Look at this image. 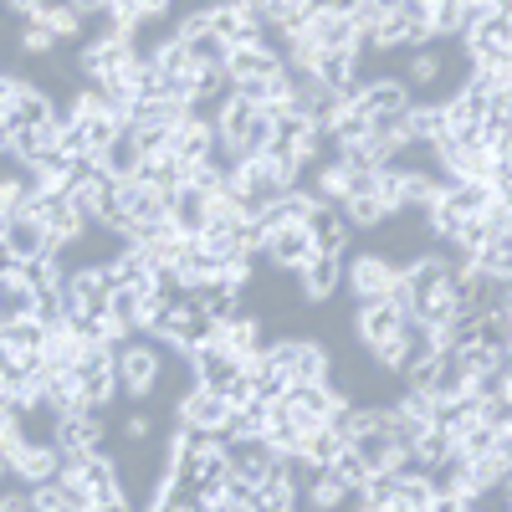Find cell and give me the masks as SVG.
I'll return each mask as SVG.
<instances>
[{
  "label": "cell",
  "instance_id": "6da1fadb",
  "mask_svg": "<svg viewBox=\"0 0 512 512\" xmlns=\"http://www.w3.org/2000/svg\"><path fill=\"white\" fill-rule=\"evenodd\" d=\"M139 41L134 36H88L82 41V52H77V72L82 82H93V88H118V82H128V72L139 67Z\"/></svg>",
  "mask_w": 512,
  "mask_h": 512
},
{
  "label": "cell",
  "instance_id": "7a4b0ae2",
  "mask_svg": "<svg viewBox=\"0 0 512 512\" xmlns=\"http://www.w3.org/2000/svg\"><path fill=\"white\" fill-rule=\"evenodd\" d=\"M344 287H349V297H354V308L390 303V292L400 287V267H395L384 251H359V256H344Z\"/></svg>",
  "mask_w": 512,
  "mask_h": 512
},
{
  "label": "cell",
  "instance_id": "3957f363",
  "mask_svg": "<svg viewBox=\"0 0 512 512\" xmlns=\"http://www.w3.org/2000/svg\"><path fill=\"white\" fill-rule=\"evenodd\" d=\"M164 344L159 338H128V344L118 349V379H123V395L128 400H149L159 390V379H164Z\"/></svg>",
  "mask_w": 512,
  "mask_h": 512
},
{
  "label": "cell",
  "instance_id": "277c9868",
  "mask_svg": "<svg viewBox=\"0 0 512 512\" xmlns=\"http://www.w3.org/2000/svg\"><path fill=\"white\" fill-rule=\"evenodd\" d=\"M267 354H272V364H282L292 374V384H323V379H333V354L318 344V338L287 333V338H277V344H267Z\"/></svg>",
  "mask_w": 512,
  "mask_h": 512
},
{
  "label": "cell",
  "instance_id": "5b68a950",
  "mask_svg": "<svg viewBox=\"0 0 512 512\" xmlns=\"http://www.w3.org/2000/svg\"><path fill=\"white\" fill-rule=\"evenodd\" d=\"M0 256H6V262H41V256H62V246L52 241L47 221H41L36 210H21V216H6Z\"/></svg>",
  "mask_w": 512,
  "mask_h": 512
},
{
  "label": "cell",
  "instance_id": "8992f818",
  "mask_svg": "<svg viewBox=\"0 0 512 512\" xmlns=\"http://www.w3.org/2000/svg\"><path fill=\"white\" fill-rule=\"evenodd\" d=\"M57 123V103L47 98V88L26 82L21 72H6V128H52Z\"/></svg>",
  "mask_w": 512,
  "mask_h": 512
},
{
  "label": "cell",
  "instance_id": "52a82bcc",
  "mask_svg": "<svg viewBox=\"0 0 512 512\" xmlns=\"http://www.w3.org/2000/svg\"><path fill=\"white\" fill-rule=\"evenodd\" d=\"M231 400L216 395V390H205V384H190V390L180 395L175 405V420L180 425H195V431H210V436H226V425H231Z\"/></svg>",
  "mask_w": 512,
  "mask_h": 512
},
{
  "label": "cell",
  "instance_id": "ba28073f",
  "mask_svg": "<svg viewBox=\"0 0 512 512\" xmlns=\"http://www.w3.org/2000/svg\"><path fill=\"white\" fill-rule=\"evenodd\" d=\"M292 282H297V297H303V303H328V297L344 287V256L318 251L308 267L292 272Z\"/></svg>",
  "mask_w": 512,
  "mask_h": 512
},
{
  "label": "cell",
  "instance_id": "9c48e42d",
  "mask_svg": "<svg viewBox=\"0 0 512 512\" xmlns=\"http://www.w3.org/2000/svg\"><path fill=\"white\" fill-rule=\"evenodd\" d=\"M175 154L185 159V164H210L221 154V134H216V118L210 113H190L180 128H175Z\"/></svg>",
  "mask_w": 512,
  "mask_h": 512
},
{
  "label": "cell",
  "instance_id": "30bf717a",
  "mask_svg": "<svg viewBox=\"0 0 512 512\" xmlns=\"http://www.w3.org/2000/svg\"><path fill=\"white\" fill-rule=\"evenodd\" d=\"M405 318H410V308H400V303L354 308V344H359V349H374V344H384V338H395V333L405 328Z\"/></svg>",
  "mask_w": 512,
  "mask_h": 512
},
{
  "label": "cell",
  "instance_id": "8fae6325",
  "mask_svg": "<svg viewBox=\"0 0 512 512\" xmlns=\"http://www.w3.org/2000/svg\"><path fill=\"white\" fill-rule=\"evenodd\" d=\"M262 256H267L277 272H297V267H308L313 256H318V241H313L308 226H282V231H272V241H267Z\"/></svg>",
  "mask_w": 512,
  "mask_h": 512
},
{
  "label": "cell",
  "instance_id": "7c38bea8",
  "mask_svg": "<svg viewBox=\"0 0 512 512\" xmlns=\"http://www.w3.org/2000/svg\"><path fill=\"white\" fill-rule=\"evenodd\" d=\"M226 72H231V88H236V82H246V77H277V72H287V57H282L277 41H262V47H231Z\"/></svg>",
  "mask_w": 512,
  "mask_h": 512
},
{
  "label": "cell",
  "instance_id": "4fadbf2b",
  "mask_svg": "<svg viewBox=\"0 0 512 512\" xmlns=\"http://www.w3.org/2000/svg\"><path fill=\"white\" fill-rule=\"evenodd\" d=\"M52 441H57L62 451H103V420H98V410H72V415H57Z\"/></svg>",
  "mask_w": 512,
  "mask_h": 512
},
{
  "label": "cell",
  "instance_id": "5bb4252c",
  "mask_svg": "<svg viewBox=\"0 0 512 512\" xmlns=\"http://www.w3.org/2000/svg\"><path fill=\"white\" fill-rule=\"evenodd\" d=\"M169 221H175V231H180V236L200 241V236H205V226H210V195H205V190H195V185H180L175 195H169Z\"/></svg>",
  "mask_w": 512,
  "mask_h": 512
},
{
  "label": "cell",
  "instance_id": "9a60e30c",
  "mask_svg": "<svg viewBox=\"0 0 512 512\" xmlns=\"http://www.w3.org/2000/svg\"><path fill=\"white\" fill-rule=\"evenodd\" d=\"M359 108L374 118V113H395V108H415V88L405 77H364L359 88Z\"/></svg>",
  "mask_w": 512,
  "mask_h": 512
},
{
  "label": "cell",
  "instance_id": "2e32d148",
  "mask_svg": "<svg viewBox=\"0 0 512 512\" xmlns=\"http://www.w3.org/2000/svg\"><path fill=\"white\" fill-rule=\"evenodd\" d=\"M313 36H318L323 52H359V47H364V36H359L354 16L338 11V6H328V11L313 16Z\"/></svg>",
  "mask_w": 512,
  "mask_h": 512
},
{
  "label": "cell",
  "instance_id": "e0dca14e",
  "mask_svg": "<svg viewBox=\"0 0 512 512\" xmlns=\"http://www.w3.org/2000/svg\"><path fill=\"white\" fill-rule=\"evenodd\" d=\"M303 507L308 512H338V507H354V492L333 466H318V472L308 477V487H303Z\"/></svg>",
  "mask_w": 512,
  "mask_h": 512
},
{
  "label": "cell",
  "instance_id": "ac0fdd59",
  "mask_svg": "<svg viewBox=\"0 0 512 512\" xmlns=\"http://www.w3.org/2000/svg\"><path fill=\"white\" fill-rule=\"evenodd\" d=\"M216 338L241 359V364H251L256 354H267V333H262V323L256 318H246V313H236L231 323H216Z\"/></svg>",
  "mask_w": 512,
  "mask_h": 512
},
{
  "label": "cell",
  "instance_id": "d6986e66",
  "mask_svg": "<svg viewBox=\"0 0 512 512\" xmlns=\"http://www.w3.org/2000/svg\"><path fill=\"white\" fill-rule=\"evenodd\" d=\"M308 231H313L318 251H328V256H349L354 226L344 221V210H338V205H318V216L308 221Z\"/></svg>",
  "mask_w": 512,
  "mask_h": 512
},
{
  "label": "cell",
  "instance_id": "ffe728a7",
  "mask_svg": "<svg viewBox=\"0 0 512 512\" xmlns=\"http://www.w3.org/2000/svg\"><path fill=\"white\" fill-rule=\"evenodd\" d=\"M456 313H461V292H456V282L431 287V292H420V297H415V318H420V323H431L436 333H446V328L456 323Z\"/></svg>",
  "mask_w": 512,
  "mask_h": 512
},
{
  "label": "cell",
  "instance_id": "44dd1931",
  "mask_svg": "<svg viewBox=\"0 0 512 512\" xmlns=\"http://www.w3.org/2000/svg\"><path fill=\"white\" fill-rule=\"evenodd\" d=\"M82 374V405L88 410H108L118 395H123V379H118V364H93V369H77Z\"/></svg>",
  "mask_w": 512,
  "mask_h": 512
},
{
  "label": "cell",
  "instance_id": "7402d4cb",
  "mask_svg": "<svg viewBox=\"0 0 512 512\" xmlns=\"http://www.w3.org/2000/svg\"><path fill=\"white\" fill-rule=\"evenodd\" d=\"M272 410H277V405H267V400H246V405H236V410H231V425H226V436H231V441H267V431H272Z\"/></svg>",
  "mask_w": 512,
  "mask_h": 512
},
{
  "label": "cell",
  "instance_id": "603a6c76",
  "mask_svg": "<svg viewBox=\"0 0 512 512\" xmlns=\"http://www.w3.org/2000/svg\"><path fill=\"white\" fill-rule=\"evenodd\" d=\"M139 180H144V185H154L159 195H175V190L185 185V159H180L175 149L149 154V159L139 164Z\"/></svg>",
  "mask_w": 512,
  "mask_h": 512
},
{
  "label": "cell",
  "instance_id": "cb8c5ba5",
  "mask_svg": "<svg viewBox=\"0 0 512 512\" xmlns=\"http://www.w3.org/2000/svg\"><path fill=\"white\" fill-rule=\"evenodd\" d=\"M262 113V108H251L246 98H226L221 108H216V134H221V149H236L241 139H246V128H251V118Z\"/></svg>",
  "mask_w": 512,
  "mask_h": 512
},
{
  "label": "cell",
  "instance_id": "d4e9b609",
  "mask_svg": "<svg viewBox=\"0 0 512 512\" xmlns=\"http://www.w3.org/2000/svg\"><path fill=\"white\" fill-rule=\"evenodd\" d=\"M400 338H405V359H410V369H420V364H431V359L441 354V333H436L431 323H420L415 313L405 318Z\"/></svg>",
  "mask_w": 512,
  "mask_h": 512
},
{
  "label": "cell",
  "instance_id": "484cf974",
  "mask_svg": "<svg viewBox=\"0 0 512 512\" xmlns=\"http://www.w3.org/2000/svg\"><path fill=\"white\" fill-rule=\"evenodd\" d=\"M441 200H446L451 210H461V216H487V210L497 205V190L482 185V180H456Z\"/></svg>",
  "mask_w": 512,
  "mask_h": 512
},
{
  "label": "cell",
  "instance_id": "4316f807",
  "mask_svg": "<svg viewBox=\"0 0 512 512\" xmlns=\"http://www.w3.org/2000/svg\"><path fill=\"white\" fill-rule=\"evenodd\" d=\"M338 210H344V221H349L354 231H379L384 221H395V210L384 205L379 195H354V200H344Z\"/></svg>",
  "mask_w": 512,
  "mask_h": 512
},
{
  "label": "cell",
  "instance_id": "83f0119b",
  "mask_svg": "<svg viewBox=\"0 0 512 512\" xmlns=\"http://www.w3.org/2000/svg\"><path fill=\"white\" fill-rule=\"evenodd\" d=\"M477 272H487L492 282L512 287V231L492 236V241H487V246L477 251Z\"/></svg>",
  "mask_w": 512,
  "mask_h": 512
},
{
  "label": "cell",
  "instance_id": "f1b7e54d",
  "mask_svg": "<svg viewBox=\"0 0 512 512\" xmlns=\"http://www.w3.org/2000/svg\"><path fill=\"white\" fill-rule=\"evenodd\" d=\"M57 47H62V36H57L47 21H36V16L21 21V31H16V52H21V57H52Z\"/></svg>",
  "mask_w": 512,
  "mask_h": 512
},
{
  "label": "cell",
  "instance_id": "f546056e",
  "mask_svg": "<svg viewBox=\"0 0 512 512\" xmlns=\"http://www.w3.org/2000/svg\"><path fill=\"white\" fill-rule=\"evenodd\" d=\"M344 446H349V441L338 436L333 425H318V431H303V446H297V451H303L313 466H333L338 456H344Z\"/></svg>",
  "mask_w": 512,
  "mask_h": 512
},
{
  "label": "cell",
  "instance_id": "4dcf8cb0",
  "mask_svg": "<svg viewBox=\"0 0 512 512\" xmlns=\"http://www.w3.org/2000/svg\"><path fill=\"white\" fill-rule=\"evenodd\" d=\"M441 72H446V57L441 52H410V62H405V82L410 88H431V82H441Z\"/></svg>",
  "mask_w": 512,
  "mask_h": 512
},
{
  "label": "cell",
  "instance_id": "1f68e13d",
  "mask_svg": "<svg viewBox=\"0 0 512 512\" xmlns=\"http://www.w3.org/2000/svg\"><path fill=\"white\" fill-rule=\"evenodd\" d=\"M333 472L349 482V492H364V487L374 482V466H369V461L359 456V446H344V456L333 461Z\"/></svg>",
  "mask_w": 512,
  "mask_h": 512
},
{
  "label": "cell",
  "instance_id": "d6a6232c",
  "mask_svg": "<svg viewBox=\"0 0 512 512\" xmlns=\"http://www.w3.org/2000/svg\"><path fill=\"white\" fill-rule=\"evenodd\" d=\"M369 359H374V369H384V374H410V359H405V338L395 333V338H384V344H374V349H364Z\"/></svg>",
  "mask_w": 512,
  "mask_h": 512
},
{
  "label": "cell",
  "instance_id": "836d02e7",
  "mask_svg": "<svg viewBox=\"0 0 512 512\" xmlns=\"http://www.w3.org/2000/svg\"><path fill=\"white\" fill-rule=\"evenodd\" d=\"M461 369L466 374H497V369H507L502 364V349H487V344H472V349H461Z\"/></svg>",
  "mask_w": 512,
  "mask_h": 512
},
{
  "label": "cell",
  "instance_id": "e575fe53",
  "mask_svg": "<svg viewBox=\"0 0 512 512\" xmlns=\"http://www.w3.org/2000/svg\"><path fill=\"white\" fill-rule=\"evenodd\" d=\"M123 436L134 441V446H139V441H149V436H154V415H149V410H134V415H123Z\"/></svg>",
  "mask_w": 512,
  "mask_h": 512
},
{
  "label": "cell",
  "instance_id": "d590c367",
  "mask_svg": "<svg viewBox=\"0 0 512 512\" xmlns=\"http://www.w3.org/2000/svg\"><path fill=\"white\" fill-rule=\"evenodd\" d=\"M256 11H262V21L277 31V26H282L292 11H297V0H256Z\"/></svg>",
  "mask_w": 512,
  "mask_h": 512
},
{
  "label": "cell",
  "instance_id": "8d00e7d4",
  "mask_svg": "<svg viewBox=\"0 0 512 512\" xmlns=\"http://www.w3.org/2000/svg\"><path fill=\"white\" fill-rule=\"evenodd\" d=\"M431 512H466V502H461V497H436Z\"/></svg>",
  "mask_w": 512,
  "mask_h": 512
},
{
  "label": "cell",
  "instance_id": "74e56055",
  "mask_svg": "<svg viewBox=\"0 0 512 512\" xmlns=\"http://www.w3.org/2000/svg\"><path fill=\"white\" fill-rule=\"evenodd\" d=\"M11 16H16V21H26V16H36V0H11Z\"/></svg>",
  "mask_w": 512,
  "mask_h": 512
},
{
  "label": "cell",
  "instance_id": "f35d334b",
  "mask_svg": "<svg viewBox=\"0 0 512 512\" xmlns=\"http://www.w3.org/2000/svg\"><path fill=\"white\" fill-rule=\"evenodd\" d=\"M169 6H175V0H144V11H149V21H159Z\"/></svg>",
  "mask_w": 512,
  "mask_h": 512
},
{
  "label": "cell",
  "instance_id": "ab89813d",
  "mask_svg": "<svg viewBox=\"0 0 512 512\" xmlns=\"http://www.w3.org/2000/svg\"><path fill=\"white\" fill-rule=\"evenodd\" d=\"M502 512H512V482L502 487Z\"/></svg>",
  "mask_w": 512,
  "mask_h": 512
},
{
  "label": "cell",
  "instance_id": "60d3db41",
  "mask_svg": "<svg viewBox=\"0 0 512 512\" xmlns=\"http://www.w3.org/2000/svg\"><path fill=\"white\" fill-rule=\"evenodd\" d=\"M256 512H297V507H256Z\"/></svg>",
  "mask_w": 512,
  "mask_h": 512
},
{
  "label": "cell",
  "instance_id": "b9f144b4",
  "mask_svg": "<svg viewBox=\"0 0 512 512\" xmlns=\"http://www.w3.org/2000/svg\"><path fill=\"white\" fill-rule=\"evenodd\" d=\"M507 400H512V369H507Z\"/></svg>",
  "mask_w": 512,
  "mask_h": 512
},
{
  "label": "cell",
  "instance_id": "7bdbcfd3",
  "mask_svg": "<svg viewBox=\"0 0 512 512\" xmlns=\"http://www.w3.org/2000/svg\"><path fill=\"white\" fill-rule=\"evenodd\" d=\"M210 6H216V0H210Z\"/></svg>",
  "mask_w": 512,
  "mask_h": 512
}]
</instances>
